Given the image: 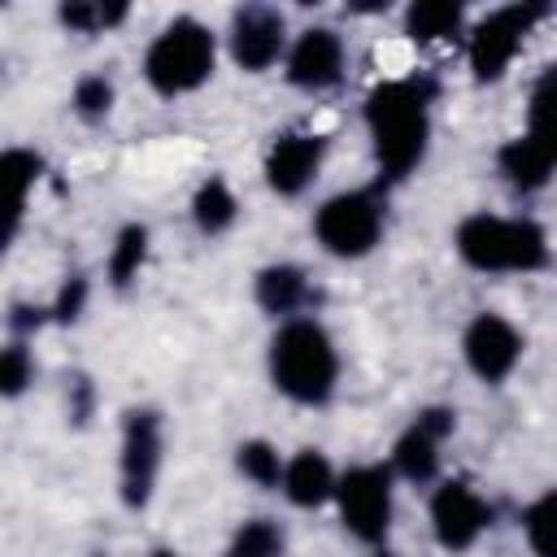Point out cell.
Here are the masks:
<instances>
[{
	"mask_svg": "<svg viewBox=\"0 0 557 557\" xmlns=\"http://www.w3.org/2000/svg\"><path fill=\"white\" fill-rule=\"evenodd\" d=\"M426 104H431V83H418V78H396L366 96V126H370L374 161L383 178L400 183L422 161L431 139Z\"/></svg>",
	"mask_w": 557,
	"mask_h": 557,
	"instance_id": "obj_1",
	"label": "cell"
},
{
	"mask_svg": "<svg viewBox=\"0 0 557 557\" xmlns=\"http://www.w3.org/2000/svg\"><path fill=\"white\" fill-rule=\"evenodd\" d=\"M270 379L296 405H322L335 392L339 357L322 322L287 318L270 339Z\"/></svg>",
	"mask_w": 557,
	"mask_h": 557,
	"instance_id": "obj_2",
	"label": "cell"
},
{
	"mask_svg": "<svg viewBox=\"0 0 557 557\" xmlns=\"http://www.w3.org/2000/svg\"><path fill=\"white\" fill-rule=\"evenodd\" d=\"M457 252L483 274H531L548 261V239L531 218L470 213L457 226Z\"/></svg>",
	"mask_w": 557,
	"mask_h": 557,
	"instance_id": "obj_3",
	"label": "cell"
},
{
	"mask_svg": "<svg viewBox=\"0 0 557 557\" xmlns=\"http://www.w3.org/2000/svg\"><path fill=\"white\" fill-rule=\"evenodd\" d=\"M213 57H218V44L209 26H200L196 17H178L148 44L144 78L152 83L157 96H183L213 74Z\"/></svg>",
	"mask_w": 557,
	"mask_h": 557,
	"instance_id": "obj_4",
	"label": "cell"
},
{
	"mask_svg": "<svg viewBox=\"0 0 557 557\" xmlns=\"http://www.w3.org/2000/svg\"><path fill=\"white\" fill-rule=\"evenodd\" d=\"M313 235L331 257H366L374 252V244L383 239V205L374 191H339L331 196L318 218H313Z\"/></svg>",
	"mask_w": 557,
	"mask_h": 557,
	"instance_id": "obj_5",
	"label": "cell"
},
{
	"mask_svg": "<svg viewBox=\"0 0 557 557\" xmlns=\"http://www.w3.org/2000/svg\"><path fill=\"white\" fill-rule=\"evenodd\" d=\"M339 518L361 544H379L392 527V470L387 466H352L335 483Z\"/></svg>",
	"mask_w": 557,
	"mask_h": 557,
	"instance_id": "obj_6",
	"label": "cell"
},
{
	"mask_svg": "<svg viewBox=\"0 0 557 557\" xmlns=\"http://www.w3.org/2000/svg\"><path fill=\"white\" fill-rule=\"evenodd\" d=\"M540 13H544L540 4H505V9L487 13L474 26V35H470V70H474L479 83H496L509 70L513 52L522 48V39H527V30L535 26Z\"/></svg>",
	"mask_w": 557,
	"mask_h": 557,
	"instance_id": "obj_7",
	"label": "cell"
},
{
	"mask_svg": "<svg viewBox=\"0 0 557 557\" xmlns=\"http://www.w3.org/2000/svg\"><path fill=\"white\" fill-rule=\"evenodd\" d=\"M161 470V418L152 409H131L122 422V505L144 509L152 500Z\"/></svg>",
	"mask_w": 557,
	"mask_h": 557,
	"instance_id": "obj_8",
	"label": "cell"
},
{
	"mask_svg": "<svg viewBox=\"0 0 557 557\" xmlns=\"http://www.w3.org/2000/svg\"><path fill=\"white\" fill-rule=\"evenodd\" d=\"M492 522V505L466 483V479H448L435 487L431 496V531L440 540V548L461 553L470 548Z\"/></svg>",
	"mask_w": 557,
	"mask_h": 557,
	"instance_id": "obj_9",
	"label": "cell"
},
{
	"mask_svg": "<svg viewBox=\"0 0 557 557\" xmlns=\"http://www.w3.org/2000/svg\"><path fill=\"white\" fill-rule=\"evenodd\" d=\"M461 352H466V366L483 383H500L513 374V366L522 357V335L500 313H479L461 335Z\"/></svg>",
	"mask_w": 557,
	"mask_h": 557,
	"instance_id": "obj_10",
	"label": "cell"
},
{
	"mask_svg": "<svg viewBox=\"0 0 557 557\" xmlns=\"http://www.w3.org/2000/svg\"><path fill=\"white\" fill-rule=\"evenodd\" d=\"M457 426V413L453 409H422L413 418V426L396 440L392 448V470L409 483H426L435 479V466H440V444L453 435Z\"/></svg>",
	"mask_w": 557,
	"mask_h": 557,
	"instance_id": "obj_11",
	"label": "cell"
},
{
	"mask_svg": "<svg viewBox=\"0 0 557 557\" xmlns=\"http://www.w3.org/2000/svg\"><path fill=\"white\" fill-rule=\"evenodd\" d=\"M283 44H287V35H283V13L278 9L248 4V9L235 13V22H231V57H235V65H244L252 74L270 70L283 57Z\"/></svg>",
	"mask_w": 557,
	"mask_h": 557,
	"instance_id": "obj_12",
	"label": "cell"
},
{
	"mask_svg": "<svg viewBox=\"0 0 557 557\" xmlns=\"http://www.w3.org/2000/svg\"><path fill=\"white\" fill-rule=\"evenodd\" d=\"M322 152H326V139L322 135H305V131H292V135H278L270 157H265V183L278 191V196H300L318 165H322Z\"/></svg>",
	"mask_w": 557,
	"mask_h": 557,
	"instance_id": "obj_13",
	"label": "cell"
},
{
	"mask_svg": "<svg viewBox=\"0 0 557 557\" xmlns=\"http://www.w3.org/2000/svg\"><path fill=\"white\" fill-rule=\"evenodd\" d=\"M339 74H344V44H339L335 30L313 26V30H305V35L292 44V52H287V78H292L296 87L322 91V87L339 83Z\"/></svg>",
	"mask_w": 557,
	"mask_h": 557,
	"instance_id": "obj_14",
	"label": "cell"
},
{
	"mask_svg": "<svg viewBox=\"0 0 557 557\" xmlns=\"http://www.w3.org/2000/svg\"><path fill=\"white\" fill-rule=\"evenodd\" d=\"M335 483L339 479H335L331 461L318 448H300L287 461V470H283V496L292 505H300V509H318L322 500H331L335 496Z\"/></svg>",
	"mask_w": 557,
	"mask_h": 557,
	"instance_id": "obj_15",
	"label": "cell"
},
{
	"mask_svg": "<svg viewBox=\"0 0 557 557\" xmlns=\"http://www.w3.org/2000/svg\"><path fill=\"white\" fill-rule=\"evenodd\" d=\"M496 165H500L505 183H509V187H518V191H540V187L553 178V170H557V165L548 161V152H544L531 135H518V139L500 144Z\"/></svg>",
	"mask_w": 557,
	"mask_h": 557,
	"instance_id": "obj_16",
	"label": "cell"
},
{
	"mask_svg": "<svg viewBox=\"0 0 557 557\" xmlns=\"http://www.w3.org/2000/svg\"><path fill=\"white\" fill-rule=\"evenodd\" d=\"M309 278L296 265H270L257 274V305L265 313H296L309 305Z\"/></svg>",
	"mask_w": 557,
	"mask_h": 557,
	"instance_id": "obj_17",
	"label": "cell"
},
{
	"mask_svg": "<svg viewBox=\"0 0 557 557\" xmlns=\"http://www.w3.org/2000/svg\"><path fill=\"white\" fill-rule=\"evenodd\" d=\"M527 135L548 152L557 165V65H544L535 87H531V109H527Z\"/></svg>",
	"mask_w": 557,
	"mask_h": 557,
	"instance_id": "obj_18",
	"label": "cell"
},
{
	"mask_svg": "<svg viewBox=\"0 0 557 557\" xmlns=\"http://www.w3.org/2000/svg\"><path fill=\"white\" fill-rule=\"evenodd\" d=\"M235 213H239V205H235V196H231V187H226L222 178L200 183V191L191 196V222H196L205 235L226 231V226L235 222Z\"/></svg>",
	"mask_w": 557,
	"mask_h": 557,
	"instance_id": "obj_19",
	"label": "cell"
},
{
	"mask_svg": "<svg viewBox=\"0 0 557 557\" xmlns=\"http://www.w3.org/2000/svg\"><path fill=\"white\" fill-rule=\"evenodd\" d=\"M405 30L413 39H448L461 30V4H448V0H418L409 4L405 13Z\"/></svg>",
	"mask_w": 557,
	"mask_h": 557,
	"instance_id": "obj_20",
	"label": "cell"
},
{
	"mask_svg": "<svg viewBox=\"0 0 557 557\" xmlns=\"http://www.w3.org/2000/svg\"><path fill=\"white\" fill-rule=\"evenodd\" d=\"M144 252H148V231L139 222L122 226L117 239H113V252H109V278H113V287H126L139 274Z\"/></svg>",
	"mask_w": 557,
	"mask_h": 557,
	"instance_id": "obj_21",
	"label": "cell"
},
{
	"mask_svg": "<svg viewBox=\"0 0 557 557\" xmlns=\"http://www.w3.org/2000/svg\"><path fill=\"white\" fill-rule=\"evenodd\" d=\"M522 527L535 557H557V492H544L540 500H531L522 513Z\"/></svg>",
	"mask_w": 557,
	"mask_h": 557,
	"instance_id": "obj_22",
	"label": "cell"
},
{
	"mask_svg": "<svg viewBox=\"0 0 557 557\" xmlns=\"http://www.w3.org/2000/svg\"><path fill=\"white\" fill-rule=\"evenodd\" d=\"M278 553H283V531L270 518L244 522L239 535H235V544L226 548V557H278Z\"/></svg>",
	"mask_w": 557,
	"mask_h": 557,
	"instance_id": "obj_23",
	"label": "cell"
},
{
	"mask_svg": "<svg viewBox=\"0 0 557 557\" xmlns=\"http://www.w3.org/2000/svg\"><path fill=\"white\" fill-rule=\"evenodd\" d=\"M239 470L257 483V487H283V461H278V453L265 444V440H248V444H239Z\"/></svg>",
	"mask_w": 557,
	"mask_h": 557,
	"instance_id": "obj_24",
	"label": "cell"
},
{
	"mask_svg": "<svg viewBox=\"0 0 557 557\" xmlns=\"http://www.w3.org/2000/svg\"><path fill=\"white\" fill-rule=\"evenodd\" d=\"M126 17V4H61V22L83 30V35H96L104 26H117Z\"/></svg>",
	"mask_w": 557,
	"mask_h": 557,
	"instance_id": "obj_25",
	"label": "cell"
},
{
	"mask_svg": "<svg viewBox=\"0 0 557 557\" xmlns=\"http://www.w3.org/2000/svg\"><path fill=\"white\" fill-rule=\"evenodd\" d=\"M4 170L13 174V226H17V218H22V209H26V191H30V183L39 178L44 161H39L35 152H26V148H9V152H4Z\"/></svg>",
	"mask_w": 557,
	"mask_h": 557,
	"instance_id": "obj_26",
	"label": "cell"
},
{
	"mask_svg": "<svg viewBox=\"0 0 557 557\" xmlns=\"http://www.w3.org/2000/svg\"><path fill=\"white\" fill-rule=\"evenodd\" d=\"M74 109H78V117L100 122V117L113 109V83H109L104 74H87V78H78V87H74Z\"/></svg>",
	"mask_w": 557,
	"mask_h": 557,
	"instance_id": "obj_27",
	"label": "cell"
},
{
	"mask_svg": "<svg viewBox=\"0 0 557 557\" xmlns=\"http://www.w3.org/2000/svg\"><path fill=\"white\" fill-rule=\"evenodd\" d=\"M26 383H30V357L22 344H9L0 357V387H4V396H17Z\"/></svg>",
	"mask_w": 557,
	"mask_h": 557,
	"instance_id": "obj_28",
	"label": "cell"
},
{
	"mask_svg": "<svg viewBox=\"0 0 557 557\" xmlns=\"http://www.w3.org/2000/svg\"><path fill=\"white\" fill-rule=\"evenodd\" d=\"M83 296H87V283H83V278H70L52 313H57L61 322H70V318H78V309H83Z\"/></svg>",
	"mask_w": 557,
	"mask_h": 557,
	"instance_id": "obj_29",
	"label": "cell"
},
{
	"mask_svg": "<svg viewBox=\"0 0 557 557\" xmlns=\"http://www.w3.org/2000/svg\"><path fill=\"white\" fill-rule=\"evenodd\" d=\"M152 557H174V553H152Z\"/></svg>",
	"mask_w": 557,
	"mask_h": 557,
	"instance_id": "obj_30",
	"label": "cell"
},
{
	"mask_svg": "<svg viewBox=\"0 0 557 557\" xmlns=\"http://www.w3.org/2000/svg\"><path fill=\"white\" fill-rule=\"evenodd\" d=\"M374 557H392V553H374Z\"/></svg>",
	"mask_w": 557,
	"mask_h": 557,
	"instance_id": "obj_31",
	"label": "cell"
}]
</instances>
